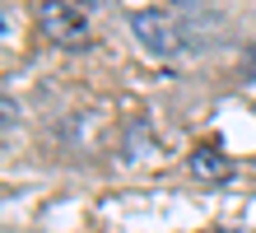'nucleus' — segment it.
<instances>
[{"instance_id":"obj_1","label":"nucleus","mask_w":256,"mask_h":233,"mask_svg":"<svg viewBox=\"0 0 256 233\" xmlns=\"http://www.w3.org/2000/svg\"><path fill=\"white\" fill-rule=\"evenodd\" d=\"M126 19H130V33L140 38L144 52H154V56H182L191 47L186 24L177 19V14H168V10H130Z\"/></svg>"},{"instance_id":"obj_2","label":"nucleus","mask_w":256,"mask_h":233,"mask_svg":"<svg viewBox=\"0 0 256 233\" xmlns=\"http://www.w3.org/2000/svg\"><path fill=\"white\" fill-rule=\"evenodd\" d=\"M38 19H42V33H47L56 47H66V52H84L88 38H94L80 5H42Z\"/></svg>"},{"instance_id":"obj_3","label":"nucleus","mask_w":256,"mask_h":233,"mask_svg":"<svg viewBox=\"0 0 256 233\" xmlns=\"http://www.w3.org/2000/svg\"><path fill=\"white\" fill-rule=\"evenodd\" d=\"M186 163H191V173L200 177V182H214V186L233 177V159H228L224 149H214V145H200Z\"/></svg>"},{"instance_id":"obj_4","label":"nucleus","mask_w":256,"mask_h":233,"mask_svg":"<svg viewBox=\"0 0 256 233\" xmlns=\"http://www.w3.org/2000/svg\"><path fill=\"white\" fill-rule=\"evenodd\" d=\"M0 112H5V131H14V121H19V107H14V98L0 103Z\"/></svg>"}]
</instances>
